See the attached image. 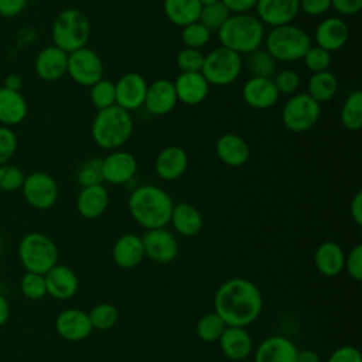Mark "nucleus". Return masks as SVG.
I'll return each instance as SVG.
<instances>
[{
	"instance_id": "4c0bfd02",
	"label": "nucleus",
	"mask_w": 362,
	"mask_h": 362,
	"mask_svg": "<svg viewBox=\"0 0 362 362\" xmlns=\"http://www.w3.org/2000/svg\"><path fill=\"white\" fill-rule=\"evenodd\" d=\"M232 13L223 6L221 0L209 4H204L199 13L198 21L205 25L211 33L218 31Z\"/></svg>"
},
{
	"instance_id": "9d476101",
	"label": "nucleus",
	"mask_w": 362,
	"mask_h": 362,
	"mask_svg": "<svg viewBox=\"0 0 362 362\" xmlns=\"http://www.w3.org/2000/svg\"><path fill=\"white\" fill-rule=\"evenodd\" d=\"M66 74L81 86H92L103 78V62L96 51L82 47L68 54Z\"/></svg>"
},
{
	"instance_id": "f8f14e48",
	"label": "nucleus",
	"mask_w": 362,
	"mask_h": 362,
	"mask_svg": "<svg viewBox=\"0 0 362 362\" xmlns=\"http://www.w3.org/2000/svg\"><path fill=\"white\" fill-rule=\"evenodd\" d=\"M144 256L156 263H171L178 256V240L173 232L165 228L148 229L141 236Z\"/></svg>"
},
{
	"instance_id": "f704fd0d",
	"label": "nucleus",
	"mask_w": 362,
	"mask_h": 362,
	"mask_svg": "<svg viewBox=\"0 0 362 362\" xmlns=\"http://www.w3.org/2000/svg\"><path fill=\"white\" fill-rule=\"evenodd\" d=\"M245 65L255 78H273L277 72V61L262 47L246 55Z\"/></svg>"
},
{
	"instance_id": "b1692460",
	"label": "nucleus",
	"mask_w": 362,
	"mask_h": 362,
	"mask_svg": "<svg viewBox=\"0 0 362 362\" xmlns=\"http://www.w3.org/2000/svg\"><path fill=\"white\" fill-rule=\"evenodd\" d=\"M178 102L184 105H199L209 92V83L201 72H181L174 81Z\"/></svg>"
},
{
	"instance_id": "3c124183",
	"label": "nucleus",
	"mask_w": 362,
	"mask_h": 362,
	"mask_svg": "<svg viewBox=\"0 0 362 362\" xmlns=\"http://www.w3.org/2000/svg\"><path fill=\"white\" fill-rule=\"evenodd\" d=\"M300 11L310 17L324 16L331 8V0H298Z\"/></svg>"
},
{
	"instance_id": "09e8293b",
	"label": "nucleus",
	"mask_w": 362,
	"mask_h": 362,
	"mask_svg": "<svg viewBox=\"0 0 362 362\" xmlns=\"http://www.w3.org/2000/svg\"><path fill=\"white\" fill-rule=\"evenodd\" d=\"M17 150V136L7 127L0 126V165L8 163Z\"/></svg>"
},
{
	"instance_id": "49530a36",
	"label": "nucleus",
	"mask_w": 362,
	"mask_h": 362,
	"mask_svg": "<svg viewBox=\"0 0 362 362\" xmlns=\"http://www.w3.org/2000/svg\"><path fill=\"white\" fill-rule=\"evenodd\" d=\"M273 82L280 95H294L300 86V75L294 69H281L273 76Z\"/></svg>"
},
{
	"instance_id": "5fc2aeb1",
	"label": "nucleus",
	"mask_w": 362,
	"mask_h": 362,
	"mask_svg": "<svg viewBox=\"0 0 362 362\" xmlns=\"http://www.w3.org/2000/svg\"><path fill=\"white\" fill-rule=\"evenodd\" d=\"M232 14L249 13L256 7L257 0H221Z\"/></svg>"
},
{
	"instance_id": "de8ad7c7",
	"label": "nucleus",
	"mask_w": 362,
	"mask_h": 362,
	"mask_svg": "<svg viewBox=\"0 0 362 362\" xmlns=\"http://www.w3.org/2000/svg\"><path fill=\"white\" fill-rule=\"evenodd\" d=\"M344 269L346 270L348 276L355 280H362V245L356 243L346 255L344 262Z\"/></svg>"
},
{
	"instance_id": "cd10ccee",
	"label": "nucleus",
	"mask_w": 362,
	"mask_h": 362,
	"mask_svg": "<svg viewBox=\"0 0 362 362\" xmlns=\"http://www.w3.org/2000/svg\"><path fill=\"white\" fill-rule=\"evenodd\" d=\"M109 205V192L102 185L82 187L76 197V209L85 219H96L102 216Z\"/></svg>"
},
{
	"instance_id": "4d7b16f0",
	"label": "nucleus",
	"mask_w": 362,
	"mask_h": 362,
	"mask_svg": "<svg viewBox=\"0 0 362 362\" xmlns=\"http://www.w3.org/2000/svg\"><path fill=\"white\" fill-rule=\"evenodd\" d=\"M296 362H321V358L313 349H301V351H297Z\"/></svg>"
},
{
	"instance_id": "72a5a7b5",
	"label": "nucleus",
	"mask_w": 362,
	"mask_h": 362,
	"mask_svg": "<svg viewBox=\"0 0 362 362\" xmlns=\"http://www.w3.org/2000/svg\"><path fill=\"white\" fill-rule=\"evenodd\" d=\"M339 119L346 130L358 132L362 127V92L359 89L348 93L342 103Z\"/></svg>"
},
{
	"instance_id": "680f3d73",
	"label": "nucleus",
	"mask_w": 362,
	"mask_h": 362,
	"mask_svg": "<svg viewBox=\"0 0 362 362\" xmlns=\"http://www.w3.org/2000/svg\"><path fill=\"white\" fill-rule=\"evenodd\" d=\"M0 250H1V239H0Z\"/></svg>"
},
{
	"instance_id": "79ce46f5",
	"label": "nucleus",
	"mask_w": 362,
	"mask_h": 362,
	"mask_svg": "<svg viewBox=\"0 0 362 362\" xmlns=\"http://www.w3.org/2000/svg\"><path fill=\"white\" fill-rule=\"evenodd\" d=\"M21 293L28 300H41L47 296V286L44 274L27 272L20 283Z\"/></svg>"
},
{
	"instance_id": "473e14b6",
	"label": "nucleus",
	"mask_w": 362,
	"mask_h": 362,
	"mask_svg": "<svg viewBox=\"0 0 362 362\" xmlns=\"http://www.w3.org/2000/svg\"><path fill=\"white\" fill-rule=\"evenodd\" d=\"M338 92V79L328 69L311 74L307 83V93L318 103L331 100Z\"/></svg>"
},
{
	"instance_id": "f3484780",
	"label": "nucleus",
	"mask_w": 362,
	"mask_h": 362,
	"mask_svg": "<svg viewBox=\"0 0 362 362\" xmlns=\"http://www.w3.org/2000/svg\"><path fill=\"white\" fill-rule=\"evenodd\" d=\"M255 8L256 17L272 28L291 24L300 13L298 0H257Z\"/></svg>"
},
{
	"instance_id": "7ed1b4c3",
	"label": "nucleus",
	"mask_w": 362,
	"mask_h": 362,
	"mask_svg": "<svg viewBox=\"0 0 362 362\" xmlns=\"http://www.w3.org/2000/svg\"><path fill=\"white\" fill-rule=\"evenodd\" d=\"M133 127L132 113L113 105L98 110L90 124V134L98 147L113 151L129 141Z\"/></svg>"
},
{
	"instance_id": "412c9836",
	"label": "nucleus",
	"mask_w": 362,
	"mask_h": 362,
	"mask_svg": "<svg viewBox=\"0 0 362 362\" xmlns=\"http://www.w3.org/2000/svg\"><path fill=\"white\" fill-rule=\"evenodd\" d=\"M297 346L283 335L264 338L253 354V362H296Z\"/></svg>"
},
{
	"instance_id": "c9c22d12",
	"label": "nucleus",
	"mask_w": 362,
	"mask_h": 362,
	"mask_svg": "<svg viewBox=\"0 0 362 362\" xmlns=\"http://www.w3.org/2000/svg\"><path fill=\"white\" fill-rule=\"evenodd\" d=\"M226 328V324L222 321V318L214 311V313H206L204 314L195 325V334L199 341L202 342H216L223 329Z\"/></svg>"
},
{
	"instance_id": "2f4dec72",
	"label": "nucleus",
	"mask_w": 362,
	"mask_h": 362,
	"mask_svg": "<svg viewBox=\"0 0 362 362\" xmlns=\"http://www.w3.org/2000/svg\"><path fill=\"white\" fill-rule=\"evenodd\" d=\"M202 4L199 0H163V10L170 23L185 27L198 21Z\"/></svg>"
},
{
	"instance_id": "4468645a",
	"label": "nucleus",
	"mask_w": 362,
	"mask_h": 362,
	"mask_svg": "<svg viewBox=\"0 0 362 362\" xmlns=\"http://www.w3.org/2000/svg\"><path fill=\"white\" fill-rule=\"evenodd\" d=\"M137 173L136 157L124 150H113L102 158L103 181L115 185L127 184Z\"/></svg>"
},
{
	"instance_id": "2eb2a0df",
	"label": "nucleus",
	"mask_w": 362,
	"mask_h": 362,
	"mask_svg": "<svg viewBox=\"0 0 362 362\" xmlns=\"http://www.w3.org/2000/svg\"><path fill=\"white\" fill-rule=\"evenodd\" d=\"M55 331L65 341L79 342L86 339L93 328L88 313L79 308H66L57 315Z\"/></svg>"
},
{
	"instance_id": "a211bd4d",
	"label": "nucleus",
	"mask_w": 362,
	"mask_h": 362,
	"mask_svg": "<svg viewBox=\"0 0 362 362\" xmlns=\"http://www.w3.org/2000/svg\"><path fill=\"white\" fill-rule=\"evenodd\" d=\"M349 38V27L339 17H327L318 23L314 31L317 47L331 52L339 51Z\"/></svg>"
},
{
	"instance_id": "9b49d317",
	"label": "nucleus",
	"mask_w": 362,
	"mask_h": 362,
	"mask_svg": "<svg viewBox=\"0 0 362 362\" xmlns=\"http://www.w3.org/2000/svg\"><path fill=\"white\" fill-rule=\"evenodd\" d=\"M21 191L27 204L35 209L52 208L59 194L55 178L44 171H35L25 175Z\"/></svg>"
},
{
	"instance_id": "1a4fd4ad",
	"label": "nucleus",
	"mask_w": 362,
	"mask_h": 362,
	"mask_svg": "<svg viewBox=\"0 0 362 362\" xmlns=\"http://www.w3.org/2000/svg\"><path fill=\"white\" fill-rule=\"evenodd\" d=\"M321 116V106L308 93H294L283 106L281 120L287 130L304 133L311 130Z\"/></svg>"
},
{
	"instance_id": "864d4df0",
	"label": "nucleus",
	"mask_w": 362,
	"mask_h": 362,
	"mask_svg": "<svg viewBox=\"0 0 362 362\" xmlns=\"http://www.w3.org/2000/svg\"><path fill=\"white\" fill-rule=\"evenodd\" d=\"M27 4V0H0V16L13 18L18 16Z\"/></svg>"
},
{
	"instance_id": "5701e85b",
	"label": "nucleus",
	"mask_w": 362,
	"mask_h": 362,
	"mask_svg": "<svg viewBox=\"0 0 362 362\" xmlns=\"http://www.w3.org/2000/svg\"><path fill=\"white\" fill-rule=\"evenodd\" d=\"M47 294L57 300L72 298L79 287V280L75 272L65 264H55L45 274Z\"/></svg>"
},
{
	"instance_id": "8fccbe9b",
	"label": "nucleus",
	"mask_w": 362,
	"mask_h": 362,
	"mask_svg": "<svg viewBox=\"0 0 362 362\" xmlns=\"http://www.w3.org/2000/svg\"><path fill=\"white\" fill-rule=\"evenodd\" d=\"M327 362H362V355L356 346L342 345L331 352Z\"/></svg>"
},
{
	"instance_id": "393cba45",
	"label": "nucleus",
	"mask_w": 362,
	"mask_h": 362,
	"mask_svg": "<svg viewBox=\"0 0 362 362\" xmlns=\"http://www.w3.org/2000/svg\"><path fill=\"white\" fill-rule=\"evenodd\" d=\"M222 354L230 361H243L253 352V339L243 327H226L218 339Z\"/></svg>"
},
{
	"instance_id": "7c9ffc66",
	"label": "nucleus",
	"mask_w": 362,
	"mask_h": 362,
	"mask_svg": "<svg viewBox=\"0 0 362 362\" xmlns=\"http://www.w3.org/2000/svg\"><path fill=\"white\" fill-rule=\"evenodd\" d=\"M170 222L174 230L181 236H194L202 229L204 225L199 209L189 202L174 204Z\"/></svg>"
},
{
	"instance_id": "f03ea898",
	"label": "nucleus",
	"mask_w": 362,
	"mask_h": 362,
	"mask_svg": "<svg viewBox=\"0 0 362 362\" xmlns=\"http://www.w3.org/2000/svg\"><path fill=\"white\" fill-rule=\"evenodd\" d=\"M173 206L170 194L153 184L134 188L127 199L132 218L146 230L165 228L170 223Z\"/></svg>"
},
{
	"instance_id": "a878e982",
	"label": "nucleus",
	"mask_w": 362,
	"mask_h": 362,
	"mask_svg": "<svg viewBox=\"0 0 362 362\" xmlns=\"http://www.w3.org/2000/svg\"><path fill=\"white\" fill-rule=\"evenodd\" d=\"M218 158L228 167H242L250 157L247 141L236 133H225L215 143Z\"/></svg>"
},
{
	"instance_id": "37998d69",
	"label": "nucleus",
	"mask_w": 362,
	"mask_h": 362,
	"mask_svg": "<svg viewBox=\"0 0 362 362\" xmlns=\"http://www.w3.org/2000/svg\"><path fill=\"white\" fill-rule=\"evenodd\" d=\"M25 174L24 171L13 164L0 165V189L4 192H13L21 189Z\"/></svg>"
},
{
	"instance_id": "f257e3e1",
	"label": "nucleus",
	"mask_w": 362,
	"mask_h": 362,
	"mask_svg": "<svg viewBox=\"0 0 362 362\" xmlns=\"http://www.w3.org/2000/svg\"><path fill=\"white\" fill-rule=\"evenodd\" d=\"M214 307L226 327L245 328L259 318L263 308V297L253 281L233 277L218 287Z\"/></svg>"
},
{
	"instance_id": "bb28decb",
	"label": "nucleus",
	"mask_w": 362,
	"mask_h": 362,
	"mask_svg": "<svg viewBox=\"0 0 362 362\" xmlns=\"http://www.w3.org/2000/svg\"><path fill=\"white\" fill-rule=\"evenodd\" d=\"M112 257L120 269H133L139 266L144 256L141 236L134 233H124L116 239L112 247Z\"/></svg>"
},
{
	"instance_id": "aec40b11",
	"label": "nucleus",
	"mask_w": 362,
	"mask_h": 362,
	"mask_svg": "<svg viewBox=\"0 0 362 362\" xmlns=\"http://www.w3.org/2000/svg\"><path fill=\"white\" fill-rule=\"evenodd\" d=\"M188 168V154L180 146L164 147L154 160V171L164 181L181 178Z\"/></svg>"
},
{
	"instance_id": "423d86ee",
	"label": "nucleus",
	"mask_w": 362,
	"mask_h": 362,
	"mask_svg": "<svg viewBox=\"0 0 362 362\" xmlns=\"http://www.w3.org/2000/svg\"><path fill=\"white\" fill-rule=\"evenodd\" d=\"M90 33L92 28L89 17L79 8L74 7L62 10L55 17L51 28L54 45L66 54L86 47Z\"/></svg>"
},
{
	"instance_id": "052dcab7",
	"label": "nucleus",
	"mask_w": 362,
	"mask_h": 362,
	"mask_svg": "<svg viewBox=\"0 0 362 362\" xmlns=\"http://www.w3.org/2000/svg\"><path fill=\"white\" fill-rule=\"evenodd\" d=\"M201 1V4L204 6V4H209V3H215V1H218V0H199Z\"/></svg>"
},
{
	"instance_id": "39448f33",
	"label": "nucleus",
	"mask_w": 362,
	"mask_h": 362,
	"mask_svg": "<svg viewBox=\"0 0 362 362\" xmlns=\"http://www.w3.org/2000/svg\"><path fill=\"white\" fill-rule=\"evenodd\" d=\"M264 49L280 62H294L303 59L310 49V34L294 24H286L273 27L267 35H264Z\"/></svg>"
},
{
	"instance_id": "e433bc0d",
	"label": "nucleus",
	"mask_w": 362,
	"mask_h": 362,
	"mask_svg": "<svg viewBox=\"0 0 362 362\" xmlns=\"http://www.w3.org/2000/svg\"><path fill=\"white\" fill-rule=\"evenodd\" d=\"M93 329L107 331L113 328L119 320V310L110 303H99L88 313Z\"/></svg>"
},
{
	"instance_id": "20e7f679",
	"label": "nucleus",
	"mask_w": 362,
	"mask_h": 362,
	"mask_svg": "<svg viewBox=\"0 0 362 362\" xmlns=\"http://www.w3.org/2000/svg\"><path fill=\"white\" fill-rule=\"evenodd\" d=\"M216 33L221 45L239 55H247L264 41V24L249 13L230 14Z\"/></svg>"
},
{
	"instance_id": "6e6d98bb",
	"label": "nucleus",
	"mask_w": 362,
	"mask_h": 362,
	"mask_svg": "<svg viewBox=\"0 0 362 362\" xmlns=\"http://www.w3.org/2000/svg\"><path fill=\"white\" fill-rule=\"evenodd\" d=\"M349 211H351V218L355 222L356 226L362 225V192L358 191L354 198L351 199V205H349Z\"/></svg>"
},
{
	"instance_id": "4be33fe9",
	"label": "nucleus",
	"mask_w": 362,
	"mask_h": 362,
	"mask_svg": "<svg viewBox=\"0 0 362 362\" xmlns=\"http://www.w3.org/2000/svg\"><path fill=\"white\" fill-rule=\"evenodd\" d=\"M66 64L68 54L52 44L38 52L34 61V69L42 81L54 82L66 74Z\"/></svg>"
},
{
	"instance_id": "c85d7f7f",
	"label": "nucleus",
	"mask_w": 362,
	"mask_h": 362,
	"mask_svg": "<svg viewBox=\"0 0 362 362\" xmlns=\"http://www.w3.org/2000/svg\"><path fill=\"white\" fill-rule=\"evenodd\" d=\"M345 252L339 243L325 240L314 252V266L324 277H335L344 270Z\"/></svg>"
},
{
	"instance_id": "c03bdc74",
	"label": "nucleus",
	"mask_w": 362,
	"mask_h": 362,
	"mask_svg": "<svg viewBox=\"0 0 362 362\" xmlns=\"http://www.w3.org/2000/svg\"><path fill=\"white\" fill-rule=\"evenodd\" d=\"M304 65L308 71H311L313 74L317 72H322V71H328L331 66V54L320 47H310V49L305 52V55L303 57Z\"/></svg>"
},
{
	"instance_id": "58836bf2",
	"label": "nucleus",
	"mask_w": 362,
	"mask_h": 362,
	"mask_svg": "<svg viewBox=\"0 0 362 362\" xmlns=\"http://www.w3.org/2000/svg\"><path fill=\"white\" fill-rule=\"evenodd\" d=\"M92 105L100 110L106 109L109 106L116 105V92H115V82L109 79H100L96 83L90 86V93H89Z\"/></svg>"
},
{
	"instance_id": "6e6552de",
	"label": "nucleus",
	"mask_w": 362,
	"mask_h": 362,
	"mask_svg": "<svg viewBox=\"0 0 362 362\" xmlns=\"http://www.w3.org/2000/svg\"><path fill=\"white\" fill-rule=\"evenodd\" d=\"M242 68V55L221 45L204 57L201 74L208 81L209 86H228L239 78Z\"/></svg>"
},
{
	"instance_id": "dca6fc26",
	"label": "nucleus",
	"mask_w": 362,
	"mask_h": 362,
	"mask_svg": "<svg viewBox=\"0 0 362 362\" xmlns=\"http://www.w3.org/2000/svg\"><path fill=\"white\" fill-rule=\"evenodd\" d=\"M242 98L249 107L256 110H266L277 103L280 93L273 82V78L250 76L243 83Z\"/></svg>"
},
{
	"instance_id": "6ab92c4d",
	"label": "nucleus",
	"mask_w": 362,
	"mask_h": 362,
	"mask_svg": "<svg viewBox=\"0 0 362 362\" xmlns=\"http://www.w3.org/2000/svg\"><path fill=\"white\" fill-rule=\"evenodd\" d=\"M177 102L178 99H177L174 82L170 79L161 78L148 83L143 106L151 115L164 116L175 107Z\"/></svg>"
},
{
	"instance_id": "13d9d810",
	"label": "nucleus",
	"mask_w": 362,
	"mask_h": 362,
	"mask_svg": "<svg viewBox=\"0 0 362 362\" xmlns=\"http://www.w3.org/2000/svg\"><path fill=\"white\" fill-rule=\"evenodd\" d=\"M23 85V79L20 75L17 74H10L6 81H4V88L7 89H11V90H18L20 92V88Z\"/></svg>"
},
{
	"instance_id": "ddd939ff",
	"label": "nucleus",
	"mask_w": 362,
	"mask_h": 362,
	"mask_svg": "<svg viewBox=\"0 0 362 362\" xmlns=\"http://www.w3.org/2000/svg\"><path fill=\"white\" fill-rule=\"evenodd\" d=\"M147 81L139 72H126L115 82L116 105L127 112L140 109L144 105Z\"/></svg>"
},
{
	"instance_id": "a19ab883",
	"label": "nucleus",
	"mask_w": 362,
	"mask_h": 362,
	"mask_svg": "<svg viewBox=\"0 0 362 362\" xmlns=\"http://www.w3.org/2000/svg\"><path fill=\"white\" fill-rule=\"evenodd\" d=\"M76 181L82 187L102 184L103 182L102 158L100 157H92V158L83 161L79 165L78 171H76Z\"/></svg>"
},
{
	"instance_id": "ea45409f",
	"label": "nucleus",
	"mask_w": 362,
	"mask_h": 362,
	"mask_svg": "<svg viewBox=\"0 0 362 362\" xmlns=\"http://www.w3.org/2000/svg\"><path fill=\"white\" fill-rule=\"evenodd\" d=\"M212 33L202 25L199 21L191 23L181 30V41L185 45V48H194L201 49L205 47L211 40Z\"/></svg>"
},
{
	"instance_id": "bf43d9fd",
	"label": "nucleus",
	"mask_w": 362,
	"mask_h": 362,
	"mask_svg": "<svg viewBox=\"0 0 362 362\" xmlns=\"http://www.w3.org/2000/svg\"><path fill=\"white\" fill-rule=\"evenodd\" d=\"M8 317H10V307H8V303H7V300L0 294V327L7 322Z\"/></svg>"
},
{
	"instance_id": "603ef678",
	"label": "nucleus",
	"mask_w": 362,
	"mask_h": 362,
	"mask_svg": "<svg viewBox=\"0 0 362 362\" xmlns=\"http://www.w3.org/2000/svg\"><path fill=\"white\" fill-rule=\"evenodd\" d=\"M331 7L341 16H355L362 10V0H331Z\"/></svg>"
},
{
	"instance_id": "c756f323",
	"label": "nucleus",
	"mask_w": 362,
	"mask_h": 362,
	"mask_svg": "<svg viewBox=\"0 0 362 362\" xmlns=\"http://www.w3.org/2000/svg\"><path fill=\"white\" fill-rule=\"evenodd\" d=\"M28 112L27 100L18 90L0 88V123L3 126L20 124Z\"/></svg>"
},
{
	"instance_id": "0eeeda50",
	"label": "nucleus",
	"mask_w": 362,
	"mask_h": 362,
	"mask_svg": "<svg viewBox=\"0 0 362 362\" xmlns=\"http://www.w3.org/2000/svg\"><path fill=\"white\" fill-rule=\"evenodd\" d=\"M18 257L27 272L45 274L58 262V247L48 235L30 232L18 243Z\"/></svg>"
},
{
	"instance_id": "a18cd8bd",
	"label": "nucleus",
	"mask_w": 362,
	"mask_h": 362,
	"mask_svg": "<svg viewBox=\"0 0 362 362\" xmlns=\"http://www.w3.org/2000/svg\"><path fill=\"white\" fill-rule=\"evenodd\" d=\"M204 52L194 48H182L177 55V66L181 72H201L204 64Z\"/></svg>"
}]
</instances>
